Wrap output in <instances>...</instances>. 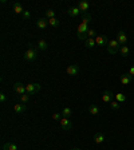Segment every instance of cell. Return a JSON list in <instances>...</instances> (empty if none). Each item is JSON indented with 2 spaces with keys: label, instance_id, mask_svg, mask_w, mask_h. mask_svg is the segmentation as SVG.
Segmentation results:
<instances>
[{
  "label": "cell",
  "instance_id": "6da1fadb",
  "mask_svg": "<svg viewBox=\"0 0 134 150\" xmlns=\"http://www.w3.org/2000/svg\"><path fill=\"white\" fill-rule=\"evenodd\" d=\"M82 22L78 25V30H77V35L81 40H86L87 39V31H89V23L91 22V15L90 13H86V15H82Z\"/></svg>",
  "mask_w": 134,
  "mask_h": 150
},
{
  "label": "cell",
  "instance_id": "7a4b0ae2",
  "mask_svg": "<svg viewBox=\"0 0 134 150\" xmlns=\"http://www.w3.org/2000/svg\"><path fill=\"white\" fill-rule=\"evenodd\" d=\"M38 55H39V50L35 48V47L30 46V48L23 54V58H24V60H27V62H35V60L38 59Z\"/></svg>",
  "mask_w": 134,
  "mask_h": 150
},
{
  "label": "cell",
  "instance_id": "3957f363",
  "mask_svg": "<svg viewBox=\"0 0 134 150\" xmlns=\"http://www.w3.org/2000/svg\"><path fill=\"white\" fill-rule=\"evenodd\" d=\"M121 50V44L117 39H113V40H109V44H107V52L110 55H116L117 52H119Z\"/></svg>",
  "mask_w": 134,
  "mask_h": 150
},
{
  "label": "cell",
  "instance_id": "277c9868",
  "mask_svg": "<svg viewBox=\"0 0 134 150\" xmlns=\"http://www.w3.org/2000/svg\"><path fill=\"white\" fill-rule=\"evenodd\" d=\"M40 90H42L40 83H30L26 86V91H27L28 95H35V94H38Z\"/></svg>",
  "mask_w": 134,
  "mask_h": 150
},
{
  "label": "cell",
  "instance_id": "5b68a950",
  "mask_svg": "<svg viewBox=\"0 0 134 150\" xmlns=\"http://www.w3.org/2000/svg\"><path fill=\"white\" fill-rule=\"evenodd\" d=\"M117 40L119 42L121 46H126V43H128V36H126V32L123 31V30H119V31L117 32Z\"/></svg>",
  "mask_w": 134,
  "mask_h": 150
},
{
  "label": "cell",
  "instance_id": "8992f818",
  "mask_svg": "<svg viewBox=\"0 0 134 150\" xmlns=\"http://www.w3.org/2000/svg\"><path fill=\"white\" fill-rule=\"evenodd\" d=\"M95 42H97V46H101V47H103V46L107 47V44H109V39H107L106 35H103V34L97 35V38H95Z\"/></svg>",
  "mask_w": 134,
  "mask_h": 150
},
{
  "label": "cell",
  "instance_id": "52a82bcc",
  "mask_svg": "<svg viewBox=\"0 0 134 150\" xmlns=\"http://www.w3.org/2000/svg\"><path fill=\"white\" fill-rule=\"evenodd\" d=\"M79 70H81V67H79V64H70L67 69H66V72L69 75H72V76H75V75L79 74Z\"/></svg>",
  "mask_w": 134,
  "mask_h": 150
},
{
  "label": "cell",
  "instance_id": "ba28073f",
  "mask_svg": "<svg viewBox=\"0 0 134 150\" xmlns=\"http://www.w3.org/2000/svg\"><path fill=\"white\" fill-rule=\"evenodd\" d=\"M59 122H60V126H62L63 130L69 131V130H71L72 129V122L70 121V118H62Z\"/></svg>",
  "mask_w": 134,
  "mask_h": 150
},
{
  "label": "cell",
  "instance_id": "9c48e42d",
  "mask_svg": "<svg viewBox=\"0 0 134 150\" xmlns=\"http://www.w3.org/2000/svg\"><path fill=\"white\" fill-rule=\"evenodd\" d=\"M13 91H15L16 94H19V95H23V94L27 93V91H26V86L24 84H22L20 82L13 83Z\"/></svg>",
  "mask_w": 134,
  "mask_h": 150
},
{
  "label": "cell",
  "instance_id": "30bf717a",
  "mask_svg": "<svg viewBox=\"0 0 134 150\" xmlns=\"http://www.w3.org/2000/svg\"><path fill=\"white\" fill-rule=\"evenodd\" d=\"M77 6H78V8H79V11H81L82 15H86V13H89V8H90V4H89L87 1H79Z\"/></svg>",
  "mask_w": 134,
  "mask_h": 150
},
{
  "label": "cell",
  "instance_id": "8fae6325",
  "mask_svg": "<svg viewBox=\"0 0 134 150\" xmlns=\"http://www.w3.org/2000/svg\"><path fill=\"white\" fill-rule=\"evenodd\" d=\"M47 25H48V19L47 18H39L36 20V27L39 30H46Z\"/></svg>",
  "mask_w": 134,
  "mask_h": 150
},
{
  "label": "cell",
  "instance_id": "7c38bea8",
  "mask_svg": "<svg viewBox=\"0 0 134 150\" xmlns=\"http://www.w3.org/2000/svg\"><path fill=\"white\" fill-rule=\"evenodd\" d=\"M13 111L16 114H23V112L27 111V106H26L24 103H16L15 106H13Z\"/></svg>",
  "mask_w": 134,
  "mask_h": 150
},
{
  "label": "cell",
  "instance_id": "4fadbf2b",
  "mask_svg": "<svg viewBox=\"0 0 134 150\" xmlns=\"http://www.w3.org/2000/svg\"><path fill=\"white\" fill-rule=\"evenodd\" d=\"M113 98H114V94L111 93L110 90H105V93H103L102 95V100L105 103H110L113 100Z\"/></svg>",
  "mask_w": 134,
  "mask_h": 150
},
{
  "label": "cell",
  "instance_id": "5bb4252c",
  "mask_svg": "<svg viewBox=\"0 0 134 150\" xmlns=\"http://www.w3.org/2000/svg\"><path fill=\"white\" fill-rule=\"evenodd\" d=\"M133 81H134V78L131 76L130 74H129V72H128V74H122L121 75V83L125 84V86H126V84H129V83H131Z\"/></svg>",
  "mask_w": 134,
  "mask_h": 150
},
{
  "label": "cell",
  "instance_id": "9a60e30c",
  "mask_svg": "<svg viewBox=\"0 0 134 150\" xmlns=\"http://www.w3.org/2000/svg\"><path fill=\"white\" fill-rule=\"evenodd\" d=\"M12 9H13V13H16V15H23V12H24L23 6L20 3H18V1L12 4Z\"/></svg>",
  "mask_w": 134,
  "mask_h": 150
},
{
  "label": "cell",
  "instance_id": "2e32d148",
  "mask_svg": "<svg viewBox=\"0 0 134 150\" xmlns=\"http://www.w3.org/2000/svg\"><path fill=\"white\" fill-rule=\"evenodd\" d=\"M67 13H69L71 18H77V16L81 13V11H79V8H78V6H72V7H70L69 8V11H67Z\"/></svg>",
  "mask_w": 134,
  "mask_h": 150
},
{
  "label": "cell",
  "instance_id": "e0dca14e",
  "mask_svg": "<svg viewBox=\"0 0 134 150\" xmlns=\"http://www.w3.org/2000/svg\"><path fill=\"white\" fill-rule=\"evenodd\" d=\"M83 44L86 48H94V47L97 46V42H95L94 38H87V39L83 42Z\"/></svg>",
  "mask_w": 134,
  "mask_h": 150
},
{
  "label": "cell",
  "instance_id": "ac0fdd59",
  "mask_svg": "<svg viewBox=\"0 0 134 150\" xmlns=\"http://www.w3.org/2000/svg\"><path fill=\"white\" fill-rule=\"evenodd\" d=\"M39 51H47V48H48V44H47V42L44 40V39H39L38 40V47H36Z\"/></svg>",
  "mask_w": 134,
  "mask_h": 150
},
{
  "label": "cell",
  "instance_id": "d6986e66",
  "mask_svg": "<svg viewBox=\"0 0 134 150\" xmlns=\"http://www.w3.org/2000/svg\"><path fill=\"white\" fill-rule=\"evenodd\" d=\"M94 142L98 145L105 142V135H103L102 133H95V134H94Z\"/></svg>",
  "mask_w": 134,
  "mask_h": 150
},
{
  "label": "cell",
  "instance_id": "ffe728a7",
  "mask_svg": "<svg viewBox=\"0 0 134 150\" xmlns=\"http://www.w3.org/2000/svg\"><path fill=\"white\" fill-rule=\"evenodd\" d=\"M99 111H101V109L97 105H90V107H89V112H90L91 115H98Z\"/></svg>",
  "mask_w": 134,
  "mask_h": 150
},
{
  "label": "cell",
  "instance_id": "44dd1931",
  "mask_svg": "<svg viewBox=\"0 0 134 150\" xmlns=\"http://www.w3.org/2000/svg\"><path fill=\"white\" fill-rule=\"evenodd\" d=\"M119 54H121L123 58H128L129 54H130V48L128 46H121V50H119Z\"/></svg>",
  "mask_w": 134,
  "mask_h": 150
},
{
  "label": "cell",
  "instance_id": "7402d4cb",
  "mask_svg": "<svg viewBox=\"0 0 134 150\" xmlns=\"http://www.w3.org/2000/svg\"><path fill=\"white\" fill-rule=\"evenodd\" d=\"M62 117L63 118H71V115H72V111H71V109L70 107H65V109L62 110Z\"/></svg>",
  "mask_w": 134,
  "mask_h": 150
},
{
  "label": "cell",
  "instance_id": "603a6c76",
  "mask_svg": "<svg viewBox=\"0 0 134 150\" xmlns=\"http://www.w3.org/2000/svg\"><path fill=\"white\" fill-rule=\"evenodd\" d=\"M60 22H59V19H56V18H52V19H48V25H51V27L56 28V27H59Z\"/></svg>",
  "mask_w": 134,
  "mask_h": 150
},
{
  "label": "cell",
  "instance_id": "cb8c5ba5",
  "mask_svg": "<svg viewBox=\"0 0 134 150\" xmlns=\"http://www.w3.org/2000/svg\"><path fill=\"white\" fill-rule=\"evenodd\" d=\"M3 150H18V146L15 144H11V142H7L3 145Z\"/></svg>",
  "mask_w": 134,
  "mask_h": 150
},
{
  "label": "cell",
  "instance_id": "d4e9b609",
  "mask_svg": "<svg viewBox=\"0 0 134 150\" xmlns=\"http://www.w3.org/2000/svg\"><path fill=\"white\" fill-rule=\"evenodd\" d=\"M114 97H116V100H117V102H119V103H123V102H125V100H126L125 94H122V93H118V94H116Z\"/></svg>",
  "mask_w": 134,
  "mask_h": 150
},
{
  "label": "cell",
  "instance_id": "484cf974",
  "mask_svg": "<svg viewBox=\"0 0 134 150\" xmlns=\"http://www.w3.org/2000/svg\"><path fill=\"white\" fill-rule=\"evenodd\" d=\"M30 97H31V95H28V94L26 93V94H23V95H19V99H20V102L22 103H24L26 105V103L30 100Z\"/></svg>",
  "mask_w": 134,
  "mask_h": 150
},
{
  "label": "cell",
  "instance_id": "4316f807",
  "mask_svg": "<svg viewBox=\"0 0 134 150\" xmlns=\"http://www.w3.org/2000/svg\"><path fill=\"white\" fill-rule=\"evenodd\" d=\"M119 107H121V103L117 102V100H111L110 102V109L111 110H119Z\"/></svg>",
  "mask_w": 134,
  "mask_h": 150
},
{
  "label": "cell",
  "instance_id": "83f0119b",
  "mask_svg": "<svg viewBox=\"0 0 134 150\" xmlns=\"http://www.w3.org/2000/svg\"><path fill=\"white\" fill-rule=\"evenodd\" d=\"M87 38H97V31L94 30V28H89V31H87Z\"/></svg>",
  "mask_w": 134,
  "mask_h": 150
},
{
  "label": "cell",
  "instance_id": "f1b7e54d",
  "mask_svg": "<svg viewBox=\"0 0 134 150\" xmlns=\"http://www.w3.org/2000/svg\"><path fill=\"white\" fill-rule=\"evenodd\" d=\"M46 18H47V19L55 18V12H54L52 9H47V11H46Z\"/></svg>",
  "mask_w": 134,
  "mask_h": 150
},
{
  "label": "cell",
  "instance_id": "f546056e",
  "mask_svg": "<svg viewBox=\"0 0 134 150\" xmlns=\"http://www.w3.org/2000/svg\"><path fill=\"white\" fill-rule=\"evenodd\" d=\"M51 118H52L54 121H60L63 117H62V114H60V112H54L52 115H51Z\"/></svg>",
  "mask_w": 134,
  "mask_h": 150
},
{
  "label": "cell",
  "instance_id": "4dcf8cb0",
  "mask_svg": "<svg viewBox=\"0 0 134 150\" xmlns=\"http://www.w3.org/2000/svg\"><path fill=\"white\" fill-rule=\"evenodd\" d=\"M22 16H23V19H24V20H28V19L31 18V12H30V11H24Z\"/></svg>",
  "mask_w": 134,
  "mask_h": 150
},
{
  "label": "cell",
  "instance_id": "1f68e13d",
  "mask_svg": "<svg viewBox=\"0 0 134 150\" xmlns=\"http://www.w3.org/2000/svg\"><path fill=\"white\" fill-rule=\"evenodd\" d=\"M6 99H7L6 94H4V93H0V102H1V103H4V102H6Z\"/></svg>",
  "mask_w": 134,
  "mask_h": 150
},
{
  "label": "cell",
  "instance_id": "d6a6232c",
  "mask_svg": "<svg viewBox=\"0 0 134 150\" xmlns=\"http://www.w3.org/2000/svg\"><path fill=\"white\" fill-rule=\"evenodd\" d=\"M129 74H130L131 76H133V78H134V66H131L130 69H129Z\"/></svg>",
  "mask_w": 134,
  "mask_h": 150
},
{
  "label": "cell",
  "instance_id": "836d02e7",
  "mask_svg": "<svg viewBox=\"0 0 134 150\" xmlns=\"http://www.w3.org/2000/svg\"><path fill=\"white\" fill-rule=\"evenodd\" d=\"M71 150H81V149H79V147H72Z\"/></svg>",
  "mask_w": 134,
  "mask_h": 150
}]
</instances>
